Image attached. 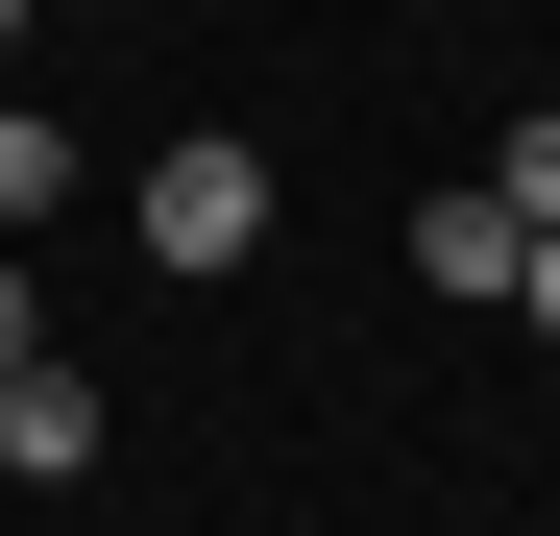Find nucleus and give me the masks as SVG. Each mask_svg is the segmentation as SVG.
I'll use <instances>...</instances> for the list:
<instances>
[{"mask_svg":"<svg viewBox=\"0 0 560 536\" xmlns=\"http://www.w3.org/2000/svg\"><path fill=\"white\" fill-rule=\"evenodd\" d=\"M244 244H268V171H244V123H196V147L147 171V268H196V293H220Z\"/></svg>","mask_w":560,"mask_h":536,"instance_id":"obj_1","label":"nucleus"},{"mask_svg":"<svg viewBox=\"0 0 560 536\" xmlns=\"http://www.w3.org/2000/svg\"><path fill=\"white\" fill-rule=\"evenodd\" d=\"M512 268H536V220H512V196H415V293H439V317H488Z\"/></svg>","mask_w":560,"mask_h":536,"instance_id":"obj_2","label":"nucleus"},{"mask_svg":"<svg viewBox=\"0 0 560 536\" xmlns=\"http://www.w3.org/2000/svg\"><path fill=\"white\" fill-rule=\"evenodd\" d=\"M0 464H25V488H73V464H98V391H73L49 341H25V366H0Z\"/></svg>","mask_w":560,"mask_h":536,"instance_id":"obj_3","label":"nucleus"},{"mask_svg":"<svg viewBox=\"0 0 560 536\" xmlns=\"http://www.w3.org/2000/svg\"><path fill=\"white\" fill-rule=\"evenodd\" d=\"M49 196H73V123H25V98H0V244H25Z\"/></svg>","mask_w":560,"mask_h":536,"instance_id":"obj_4","label":"nucleus"},{"mask_svg":"<svg viewBox=\"0 0 560 536\" xmlns=\"http://www.w3.org/2000/svg\"><path fill=\"white\" fill-rule=\"evenodd\" d=\"M488 196H512V220H560V98H536V123L488 147Z\"/></svg>","mask_w":560,"mask_h":536,"instance_id":"obj_5","label":"nucleus"},{"mask_svg":"<svg viewBox=\"0 0 560 536\" xmlns=\"http://www.w3.org/2000/svg\"><path fill=\"white\" fill-rule=\"evenodd\" d=\"M25 341H49V317H25V244H0V366H25Z\"/></svg>","mask_w":560,"mask_h":536,"instance_id":"obj_6","label":"nucleus"},{"mask_svg":"<svg viewBox=\"0 0 560 536\" xmlns=\"http://www.w3.org/2000/svg\"><path fill=\"white\" fill-rule=\"evenodd\" d=\"M512 293H536V317H560V220H536V268H512Z\"/></svg>","mask_w":560,"mask_h":536,"instance_id":"obj_7","label":"nucleus"},{"mask_svg":"<svg viewBox=\"0 0 560 536\" xmlns=\"http://www.w3.org/2000/svg\"><path fill=\"white\" fill-rule=\"evenodd\" d=\"M25 25H49V0H0V49H25Z\"/></svg>","mask_w":560,"mask_h":536,"instance_id":"obj_8","label":"nucleus"}]
</instances>
